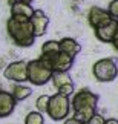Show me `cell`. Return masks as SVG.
Wrapping results in <instances>:
<instances>
[{"mask_svg": "<svg viewBox=\"0 0 118 124\" xmlns=\"http://www.w3.org/2000/svg\"><path fill=\"white\" fill-rule=\"evenodd\" d=\"M16 103H17V100L12 97L11 92L0 90V118L11 115L14 107H16Z\"/></svg>", "mask_w": 118, "mask_h": 124, "instance_id": "obj_11", "label": "cell"}, {"mask_svg": "<svg viewBox=\"0 0 118 124\" xmlns=\"http://www.w3.org/2000/svg\"><path fill=\"white\" fill-rule=\"evenodd\" d=\"M6 31L11 40L20 47H29L34 45L35 35L29 18L20 16H11L6 22Z\"/></svg>", "mask_w": 118, "mask_h": 124, "instance_id": "obj_1", "label": "cell"}, {"mask_svg": "<svg viewBox=\"0 0 118 124\" xmlns=\"http://www.w3.org/2000/svg\"><path fill=\"white\" fill-rule=\"evenodd\" d=\"M14 2H16V0H9V5H12Z\"/></svg>", "mask_w": 118, "mask_h": 124, "instance_id": "obj_26", "label": "cell"}, {"mask_svg": "<svg viewBox=\"0 0 118 124\" xmlns=\"http://www.w3.org/2000/svg\"><path fill=\"white\" fill-rule=\"evenodd\" d=\"M95 37L103 43H112L114 39L118 34V20L115 18H110L109 22L103 23L98 28H95Z\"/></svg>", "mask_w": 118, "mask_h": 124, "instance_id": "obj_8", "label": "cell"}, {"mask_svg": "<svg viewBox=\"0 0 118 124\" xmlns=\"http://www.w3.org/2000/svg\"><path fill=\"white\" fill-rule=\"evenodd\" d=\"M92 75L100 83L114 81L118 77V66L115 63V58H101L95 61L92 66Z\"/></svg>", "mask_w": 118, "mask_h": 124, "instance_id": "obj_5", "label": "cell"}, {"mask_svg": "<svg viewBox=\"0 0 118 124\" xmlns=\"http://www.w3.org/2000/svg\"><path fill=\"white\" fill-rule=\"evenodd\" d=\"M49 98H51V97H48V95H40V97L37 98V101H35L37 110H39V112H46V110H48Z\"/></svg>", "mask_w": 118, "mask_h": 124, "instance_id": "obj_18", "label": "cell"}, {"mask_svg": "<svg viewBox=\"0 0 118 124\" xmlns=\"http://www.w3.org/2000/svg\"><path fill=\"white\" fill-rule=\"evenodd\" d=\"M3 77L6 80L16 83H25L28 81V61L18 60L9 63L3 70Z\"/></svg>", "mask_w": 118, "mask_h": 124, "instance_id": "obj_7", "label": "cell"}, {"mask_svg": "<svg viewBox=\"0 0 118 124\" xmlns=\"http://www.w3.org/2000/svg\"><path fill=\"white\" fill-rule=\"evenodd\" d=\"M110 18L112 17L109 16L107 9H103L100 6H92L91 9H89V12H87V22H89V25H91L94 29L98 28L100 25H103V23L109 22Z\"/></svg>", "mask_w": 118, "mask_h": 124, "instance_id": "obj_10", "label": "cell"}, {"mask_svg": "<svg viewBox=\"0 0 118 124\" xmlns=\"http://www.w3.org/2000/svg\"><path fill=\"white\" fill-rule=\"evenodd\" d=\"M25 124H45V118L41 115V112L39 110H34V112H29L25 118Z\"/></svg>", "mask_w": 118, "mask_h": 124, "instance_id": "obj_17", "label": "cell"}, {"mask_svg": "<svg viewBox=\"0 0 118 124\" xmlns=\"http://www.w3.org/2000/svg\"><path fill=\"white\" fill-rule=\"evenodd\" d=\"M97 104H98V95L91 92L89 89H81L72 97L71 106L74 110V118L86 124L92 118L94 113H97Z\"/></svg>", "mask_w": 118, "mask_h": 124, "instance_id": "obj_2", "label": "cell"}, {"mask_svg": "<svg viewBox=\"0 0 118 124\" xmlns=\"http://www.w3.org/2000/svg\"><path fill=\"white\" fill-rule=\"evenodd\" d=\"M112 45H114V47H115V51H118V34H117V37L114 39V41H112Z\"/></svg>", "mask_w": 118, "mask_h": 124, "instance_id": "obj_24", "label": "cell"}, {"mask_svg": "<svg viewBox=\"0 0 118 124\" xmlns=\"http://www.w3.org/2000/svg\"><path fill=\"white\" fill-rule=\"evenodd\" d=\"M60 51L64 52V54H68L69 57H72L75 58L80 51H81V46H80L78 41H75L74 39H71V37H64V39L60 40Z\"/></svg>", "mask_w": 118, "mask_h": 124, "instance_id": "obj_12", "label": "cell"}, {"mask_svg": "<svg viewBox=\"0 0 118 124\" xmlns=\"http://www.w3.org/2000/svg\"><path fill=\"white\" fill-rule=\"evenodd\" d=\"M31 25H32V29H34V35L35 37H41L46 34L48 31V26H49V17L41 11V9H35L32 17L29 18Z\"/></svg>", "mask_w": 118, "mask_h": 124, "instance_id": "obj_9", "label": "cell"}, {"mask_svg": "<svg viewBox=\"0 0 118 124\" xmlns=\"http://www.w3.org/2000/svg\"><path fill=\"white\" fill-rule=\"evenodd\" d=\"M52 70L49 66H46L45 61L40 58L28 61V81L34 86H45L48 81H51Z\"/></svg>", "mask_w": 118, "mask_h": 124, "instance_id": "obj_3", "label": "cell"}, {"mask_svg": "<svg viewBox=\"0 0 118 124\" xmlns=\"http://www.w3.org/2000/svg\"><path fill=\"white\" fill-rule=\"evenodd\" d=\"M12 97L17 100V101H22V100H26L29 95L32 93V89L25 86L23 83H17L16 86H12Z\"/></svg>", "mask_w": 118, "mask_h": 124, "instance_id": "obj_14", "label": "cell"}, {"mask_svg": "<svg viewBox=\"0 0 118 124\" xmlns=\"http://www.w3.org/2000/svg\"><path fill=\"white\" fill-rule=\"evenodd\" d=\"M106 124H118V120H115V118H109V120H106Z\"/></svg>", "mask_w": 118, "mask_h": 124, "instance_id": "obj_23", "label": "cell"}, {"mask_svg": "<svg viewBox=\"0 0 118 124\" xmlns=\"http://www.w3.org/2000/svg\"><path fill=\"white\" fill-rule=\"evenodd\" d=\"M58 92L60 93H63V95H69L74 92V83H71V84H64V86H61V87H58Z\"/></svg>", "mask_w": 118, "mask_h": 124, "instance_id": "obj_21", "label": "cell"}, {"mask_svg": "<svg viewBox=\"0 0 118 124\" xmlns=\"http://www.w3.org/2000/svg\"><path fill=\"white\" fill-rule=\"evenodd\" d=\"M58 51H60V41H57V40H48L41 46V55L43 57L54 55V54H57Z\"/></svg>", "mask_w": 118, "mask_h": 124, "instance_id": "obj_16", "label": "cell"}, {"mask_svg": "<svg viewBox=\"0 0 118 124\" xmlns=\"http://www.w3.org/2000/svg\"><path fill=\"white\" fill-rule=\"evenodd\" d=\"M39 58L41 61H45L46 66H49L52 72H69L74 66V58L69 57L68 54H64V52H61V51H58L57 54L49 55V57L40 55Z\"/></svg>", "mask_w": 118, "mask_h": 124, "instance_id": "obj_6", "label": "cell"}, {"mask_svg": "<svg viewBox=\"0 0 118 124\" xmlns=\"http://www.w3.org/2000/svg\"><path fill=\"white\" fill-rule=\"evenodd\" d=\"M107 12L112 18L118 20V0H112L109 2V6H107Z\"/></svg>", "mask_w": 118, "mask_h": 124, "instance_id": "obj_19", "label": "cell"}, {"mask_svg": "<svg viewBox=\"0 0 118 124\" xmlns=\"http://www.w3.org/2000/svg\"><path fill=\"white\" fill-rule=\"evenodd\" d=\"M48 115L51 120L54 121H61L66 120L71 112V100L68 95H63L57 92L55 95L49 98V104H48Z\"/></svg>", "mask_w": 118, "mask_h": 124, "instance_id": "obj_4", "label": "cell"}, {"mask_svg": "<svg viewBox=\"0 0 118 124\" xmlns=\"http://www.w3.org/2000/svg\"><path fill=\"white\" fill-rule=\"evenodd\" d=\"M86 124H106V120L100 115V113H94L92 118H91V120H89Z\"/></svg>", "mask_w": 118, "mask_h": 124, "instance_id": "obj_20", "label": "cell"}, {"mask_svg": "<svg viewBox=\"0 0 118 124\" xmlns=\"http://www.w3.org/2000/svg\"><path fill=\"white\" fill-rule=\"evenodd\" d=\"M64 124H84V123H81V121H78L77 118H66L64 120Z\"/></svg>", "mask_w": 118, "mask_h": 124, "instance_id": "obj_22", "label": "cell"}, {"mask_svg": "<svg viewBox=\"0 0 118 124\" xmlns=\"http://www.w3.org/2000/svg\"><path fill=\"white\" fill-rule=\"evenodd\" d=\"M51 81H52V84L55 86V87H61V86L64 84H71L74 83L72 78H71V75L68 72H52V77H51Z\"/></svg>", "mask_w": 118, "mask_h": 124, "instance_id": "obj_15", "label": "cell"}, {"mask_svg": "<svg viewBox=\"0 0 118 124\" xmlns=\"http://www.w3.org/2000/svg\"><path fill=\"white\" fill-rule=\"evenodd\" d=\"M18 2H23V3H28V5H31L34 0H18Z\"/></svg>", "mask_w": 118, "mask_h": 124, "instance_id": "obj_25", "label": "cell"}, {"mask_svg": "<svg viewBox=\"0 0 118 124\" xmlns=\"http://www.w3.org/2000/svg\"><path fill=\"white\" fill-rule=\"evenodd\" d=\"M35 9L28 3H23V2H18L16 0L12 5H11V16H20V17H26V18H31L32 14H34Z\"/></svg>", "mask_w": 118, "mask_h": 124, "instance_id": "obj_13", "label": "cell"}]
</instances>
